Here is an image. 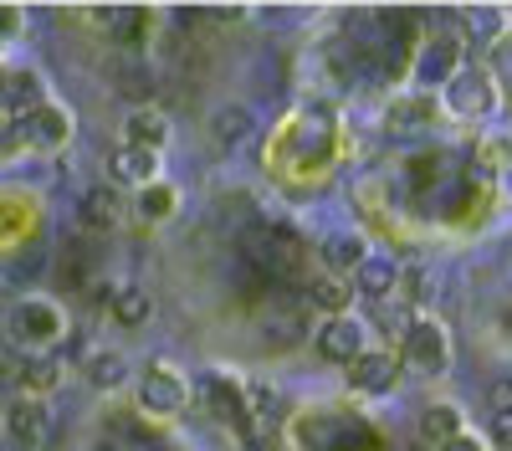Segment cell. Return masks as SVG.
I'll return each instance as SVG.
<instances>
[{
    "instance_id": "cell-1",
    "label": "cell",
    "mask_w": 512,
    "mask_h": 451,
    "mask_svg": "<svg viewBox=\"0 0 512 451\" xmlns=\"http://www.w3.org/2000/svg\"><path fill=\"white\" fill-rule=\"evenodd\" d=\"M6 334H11V344H21L31 354H52L62 344V334H67V313H62L57 298L31 293V298H21L6 313Z\"/></svg>"
},
{
    "instance_id": "cell-2",
    "label": "cell",
    "mask_w": 512,
    "mask_h": 451,
    "mask_svg": "<svg viewBox=\"0 0 512 451\" xmlns=\"http://www.w3.org/2000/svg\"><path fill=\"white\" fill-rule=\"evenodd\" d=\"M400 364L420 380H441L451 369V334L441 318H415L405 328V344H400Z\"/></svg>"
},
{
    "instance_id": "cell-3",
    "label": "cell",
    "mask_w": 512,
    "mask_h": 451,
    "mask_svg": "<svg viewBox=\"0 0 512 451\" xmlns=\"http://www.w3.org/2000/svg\"><path fill=\"white\" fill-rule=\"evenodd\" d=\"M497 103H502V93L487 67H461L441 88V108L456 118H487V113H497Z\"/></svg>"
},
{
    "instance_id": "cell-4",
    "label": "cell",
    "mask_w": 512,
    "mask_h": 451,
    "mask_svg": "<svg viewBox=\"0 0 512 451\" xmlns=\"http://www.w3.org/2000/svg\"><path fill=\"white\" fill-rule=\"evenodd\" d=\"M190 395H195V385L185 380V369L164 364V359L139 375V405L149 410V416H180V410L190 405Z\"/></svg>"
},
{
    "instance_id": "cell-5",
    "label": "cell",
    "mask_w": 512,
    "mask_h": 451,
    "mask_svg": "<svg viewBox=\"0 0 512 451\" xmlns=\"http://www.w3.org/2000/svg\"><path fill=\"white\" fill-rule=\"evenodd\" d=\"M6 436L21 451H41V446L52 441V405L47 400H31V395H16L6 405Z\"/></svg>"
},
{
    "instance_id": "cell-6",
    "label": "cell",
    "mask_w": 512,
    "mask_h": 451,
    "mask_svg": "<svg viewBox=\"0 0 512 451\" xmlns=\"http://www.w3.org/2000/svg\"><path fill=\"white\" fill-rule=\"evenodd\" d=\"M461 67H466V62H461V36H431V41L420 47V57H415L420 93H441Z\"/></svg>"
},
{
    "instance_id": "cell-7",
    "label": "cell",
    "mask_w": 512,
    "mask_h": 451,
    "mask_svg": "<svg viewBox=\"0 0 512 451\" xmlns=\"http://www.w3.org/2000/svg\"><path fill=\"white\" fill-rule=\"evenodd\" d=\"M318 354L328 359V364H354L364 349H369V328L354 318V313H338V318H323V328H318Z\"/></svg>"
},
{
    "instance_id": "cell-8",
    "label": "cell",
    "mask_w": 512,
    "mask_h": 451,
    "mask_svg": "<svg viewBox=\"0 0 512 451\" xmlns=\"http://www.w3.org/2000/svg\"><path fill=\"white\" fill-rule=\"evenodd\" d=\"M436 113H441L436 93H400V98H390V108H384V134H395V139L425 134L436 123Z\"/></svg>"
},
{
    "instance_id": "cell-9",
    "label": "cell",
    "mask_w": 512,
    "mask_h": 451,
    "mask_svg": "<svg viewBox=\"0 0 512 451\" xmlns=\"http://www.w3.org/2000/svg\"><path fill=\"white\" fill-rule=\"evenodd\" d=\"M21 129H26V144L31 149H67L72 144V129H77V123H72V108H62V103H41L36 113H26L21 118Z\"/></svg>"
},
{
    "instance_id": "cell-10",
    "label": "cell",
    "mask_w": 512,
    "mask_h": 451,
    "mask_svg": "<svg viewBox=\"0 0 512 451\" xmlns=\"http://www.w3.org/2000/svg\"><path fill=\"white\" fill-rule=\"evenodd\" d=\"M395 375H400V354H390V349H364L349 364V385L359 395H390Z\"/></svg>"
},
{
    "instance_id": "cell-11",
    "label": "cell",
    "mask_w": 512,
    "mask_h": 451,
    "mask_svg": "<svg viewBox=\"0 0 512 451\" xmlns=\"http://www.w3.org/2000/svg\"><path fill=\"white\" fill-rule=\"evenodd\" d=\"M200 390H205V405H210V416L216 421H236L241 431H246V441H256L251 436V421H246V395H241V385L231 380V375H200Z\"/></svg>"
},
{
    "instance_id": "cell-12",
    "label": "cell",
    "mask_w": 512,
    "mask_h": 451,
    "mask_svg": "<svg viewBox=\"0 0 512 451\" xmlns=\"http://www.w3.org/2000/svg\"><path fill=\"white\" fill-rule=\"evenodd\" d=\"M108 180L123 185V190H144L159 180V154H144V149H113L108 154Z\"/></svg>"
},
{
    "instance_id": "cell-13",
    "label": "cell",
    "mask_w": 512,
    "mask_h": 451,
    "mask_svg": "<svg viewBox=\"0 0 512 451\" xmlns=\"http://www.w3.org/2000/svg\"><path fill=\"white\" fill-rule=\"evenodd\" d=\"M123 144L128 149H144V154H164L169 144V118L159 108H128L123 118Z\"/></svg>"
},
{
    "instance_id": "cell-14",
    "label": "cell",
    "mask_w": 512,
    "mask_h": 451,
    "mask_svg": "<svg viewBox=\"0 0 512 451\" xmlns=\"http://www.w3.org/2000/svg\"><path fill=\"white\" fill-rule=\"evenodd\" d=\"M400 272H405V267H400L390 252H369V257L354 267V287H359L364 298L379 303V298H390L395 287H400Z\"/></svg>"
},
{
    "instance_id": "cell-15",
    "label": "cell",
    "mask_w": 512,
    "mask_h": 451,
    "mask_svg": "<svg viewBox=\"0 0 512 451\" xmlns=\"http://www.w3.org/2000/svg\"><path fill=\"white\" fill-rule=\"evenodd\" d=\"M318 252H323V267H328L333 277H349V272L369 257V241H364V231H328Z\"/></svg>"
},
{
    "instance_id": "cell-16",
    "label": "cell",
    "mask_w": 512,
    "mask_h": 451,
    "mask_svg": "<svg viewBox=\"0 0 512 451\" xmlns=\"http://www.w3.org/2000/svg\"><path fill=\"white\" fill-rule=\"evenodd\" d=\"M251 108H241V103H221V108H210V118H205V134L216 139L221 149H236V144H246L251 139Z\"/></svg>"
},
{
    "instance_id": "cell-17",
    "label": "cell",
    "mask_w": 512,
    "mask_h": 451,
    "mask_svg": "<svg viewBox=\"0 0 512 451\" xmlns=\"http://www.w3.org/2000/svg\"><path fill=\"white\" fill-rule=\"evenodd\" d=\"M16 380H21V395H31V400L62 390V354H26Z\"/></svg>"
},
{
    "instance_id": "cell-18",
    "label": "cell",
    "mask_w": 512,
    "mask_h": 451,
    "mask_svg": "<svg viewBox=\"0 0 512 451\" xmlns=\"http://www.w3.org/2000/svg\"><path fill=\"white\" fill-rule=\"evenodd\" d=\"M82 375H88V385L93 390H123L128 380H134V364H128V354H118V349H98L93 359H88V369H82Z\"/></svg>"
},
{
    "instance_id": "cell-19",
    "label": "cell",
    "mask_w": 512,
    "mask_h": 451,
    "mask_svg": "<svg viewBox=\"0 0 512 451\" xmlns=\"http://www.w3.org/2000/svg\"><path fill=\"white\" fill-rule=\"evenodd\" d=\"M98 21H108V36L118 47H144V36H149V11L139 6H103Z\"/></svg>"
},
{
    "instance_id": "cell-20",
    "label": "cell",
    "mask_w": 512,
    "mask_h": 451,
    "mask_svg": "<svg viewBox=\"0 0 512 451\" xmlns=\"http://www.w3.org/2000/svg\"><path fill=\"white\" fill-rule=\"evenodd\" d=\"M175 205H180V195H175V185H169V180H154V185L134 190V216L144 226H164L169 216H175Z\"/></svg>"
},
{
    "instance_id": "cell-21",
    "label": "cell",
    "mask_w": 512,
    "mask_h": 451,
    "mask_svg": "<svg viewBox=\"0 0 512 451\" xmlns=\"http://www.w3.org/2000/svg\"><path fill=\"white\" fill-rule=\"evenodd\" d=\"M308 303H313L318 313H328V318H338V313H349V277H333V272H318V277L308 282Z\"/></svg>"
},
{
    "instance_id": "cell-22",
    "label": "cell",
    "mask_w": 512,
    "mask_h": 451,
    "mask_svg": "<svg viewBox=\"0 0 512 451\" xmlns=\"http://www.w3.org/2000/svg\"><path fill=\"white\" fill-rule=\"evenodd\" d=\"M154 67L149 62H123L118 67V93L123 98H134V108H154Z\"/></svg>"
},
{
    "instance_id": "cell-23",
    "label": "cell",
    "mask_w": 512,
    "mask_h": 451,
    "mask_svg": "<svg viewBox=\"0 0 512 451\" xmlns=\"http://www.w3.org/2000/svg\"><path fill=\"white\" fill-rule=\"evenodd\" d=\"M113 221H118V190H113V185H93V190H82V226L108 231Z\"/></svg>"
},
{
    "instance_id": "cell-24",
    "label": "cell",
    "mask_w": 512,
    "mask_h": 451,
    "mask_svg": "<svg viewBox=\"0 0 512 451\" xmlns=\"http://www.w3.org/2000/svg\"><path fill=\"white\" fill-rule=\"evenodd\" d=\"M108 308H113V318H118L123 328H144V323L154 318V298L144 293V287H118Z\"/></svg>"
},
{
    "instance_id": "cell-25",
    "label": "cell",
    "mask_w": 512,
    "mask_h": 451,
    "mask_svg": "<svg viewBox=\"0 0 512 451\" xmlns=\"http://www.w3.org/2000/svg\"><path fill=\"white\" fill-rule=\"evenodd\" d=\"M466 426H461V410L456 405H425L420 410V441H451V436H461Z\"/></svg>"
},
{
    "instance_id": "cell-26",
    "label": "cell",
    "mask_w": 512,
    "mask_h": 451,
    "mask_svg": "<svg viewBox=\"0 0 512 451\" xmlns=\"http://www.w3.org/2000/svg\"><path fill=\"white\" fill-rule=\"evenodd\" d=\"M477 164H482L487 175L512 170V134H487V139L477 144Z\"/></svg>"
},
{
    "instance_id": "cell-27",
    "label": "cell",
    "mask_w": 512,
    "mask_h": 451,
    "mask_svg": "<svg viewBox=\"0 0 512 451\" xmlns=\"http://www.w3.org/2000/svg\"><path fill=\"white\" fill-rule=\"evenodd\" d=\"M6 93H11V108H16V113H21V108H26V113H36L41 103H47V98H41V82H36L31 72H16Z\"/></svg>"
},
{
    "instance_id": "cell-28",
    "label": "cell",
    "mask_w": 512,
    "mask_h": 451,
    "mask_svg": "<svg viewBox=\"0 0 512 451\" xmlns=\"http://www.w3.org/2000/svg\"><path fill=\"white\" fill-rule=\"evenodd\" d=\"M466 21H472V36H477V41H487V47L507 36V26H502L507 16H502V11H492V6H472V16H466Z\"/></svg>"
},
{
    "instance_id": "cell-29",
    "label": "cell",
    "mask_w": 512,
    "mask_h": 451,
    "mask_svg": "<svg viewBox=\"0 0 512 451\" xmlns=\"http://www.w3.org/2000/svg\"><path fill=\"white\" fill-rule=\"evenodd\" d=\"M400 282H405V293L415 298V303H425L436 293V277H425V267H410V272H400Z\"/></svg>"
},
{
    "instance_id": "cell-30",
    "label": "cell",
    "mask_w": 512,
    "mask_h": 451,
    "mask_svg": "<svg viewBox=\"0 0 512 451\" xmlns=\"http://www.w3.org/2000/svg\"><path fill=\"white\" fill-rule=\"evenodd\" d=\"M487 405H492V416H497V410H512V380L507 375L487 385Z\"/></svg>"
},
{
    "instance_id": "cell-31",
    "label": "cell",
    "mask_w": 512,
    "mask_h": 451,
    "mask_svg": "<svg viewBox=\"0 0 512 451\" xmlns=\"http://www.w3.org/2000/svg\"><path fill=\"white\" fill-rule=\"evenodd\" d=\"M492 67H497L502 77H512V31H507L502 41H492ZM492 67H487V72H492Z\"/></svg>"
},
{
    "instance_id": "cell-32",
    "label": "cell",
    "mask_w": 512,
    "mask_h": 451,
    "mask_svg": "<svg viewBox=\"0 0 512 451\" xmlns=\"http://www.w3.org/2000/svg\"><path fill=\"white\" fill-rule=\"evenodd\" d=\"M21 26H26V16H21L16 6H0V41H16Z\"/></svg>"
},
{
    "instance_id": "cell-33",
    "label": "cell",
    "mask_w": 512,
    "mask_h": 451,
    "mask_svg": "<svg viewBox=\"0 0 512 451\" xmlns=\"http://www.w3.org/2000/svg\"><path fill=\"white\" fill-rule=\"evenodd\" d=\"M492 441L502 451H512V410H497V416H492Z\"/></svg>"
},
{
    "instance_id": "cell-34",
    "label": "cell",
    "mask_w": 512,
    "mask_h": 451,
    "mask_svg": "<svg viewBox=\"0 0 512 451\" xmlns=\"http://www.w3.org/2000/svg\"><path fill=\"white\" fill-rule=\"evenodd\" d=\"M441 451H492V446H487L482 436H472V431H461V436H451Z\"/></svg>"
}]
</instances>
